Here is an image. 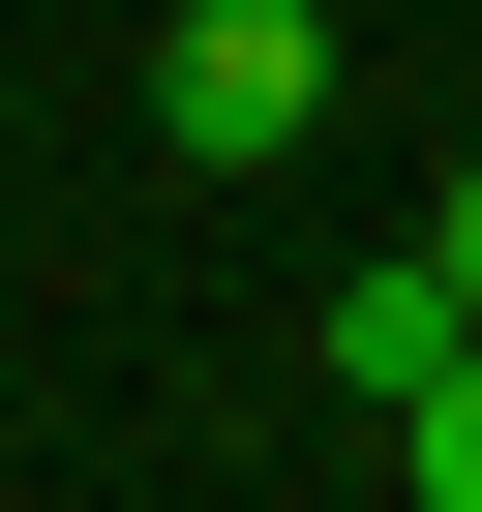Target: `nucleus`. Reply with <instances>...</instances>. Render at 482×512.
Instances as JSON below:
<instances>
[{
	"label": "nucleus",
	"mask_w": 482,
	"mask_h": 512,
	"mask_svg": "<svg viewBox=\"0 0 482 512\" xmlns=\"http://www.w3.org/2000/svg\"><path fill=\"white\" fill-rule=\"evenodd\" d=\"M151 151H181V181L332 151V0H181V31H151Z\"/></svg>",
	"instance_id": "nucleus-1"
},
{
	"label": "nucleus",
	"mask_w": 482,
	"mask_h": 512,
	"mask_svg": "<svg viewBox=\"0 0 482 512\" xmlns=\"http://www.w3.org/2000/svg\"><path fill=\"white\" fill-rule=\"evenodd\" d=\"M452 332H482V302H452V272H422V241H392V272H332V392H362V422H392V392H422V362H452Z\"/></svg>",
	"instance_id": "nucleus-2"
},
{
	"label": "nucleus",
	"mask_w": 482,
	"mask_h": 512,
	"mask_svg": "<svg viewBox=\"0 0 482 512\" xmlns=\"http://www.w3.org/2000/svg\"><path fill=\"white\" fill-rule=\"evenodd\" d=\"M392 482H422V512H482V332H452V362L392 392Z\"/></svg>",
	"instance_id": "nucleus-3"
},
{
	"label": "nucleus",
	"mask_w": 482,
	"mask_h": 512,
	"mask_svg": "<svg viewBox=\"0 0 482 512\" xmlns=\"http://www.w3.org/2000/svg\"><path fill=\"white\" fill-rule=\"evenodd\" d=\"M422 272H452V302H482V151H452V211H422Z\"/></svg>",
	"instance_id": "nucleus-4"
}]
</instances>
